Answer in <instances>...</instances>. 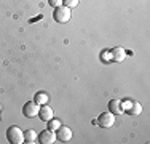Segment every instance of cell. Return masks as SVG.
<instances>
[{
  "mask_svg": "<svg viewBox=\"0 0 150 144\" xmlns=\"http://www.w3.org/2000/svg\"><path fill=\"white\" fill-rule=\"evenodd\" d=\"M6 139L11 144H23L24 143V131L19 127L13 125L6 130Z\"/></svg>",
  "mask_w": 150,
  "mask_h": 144,
  "instance_id": "obj_1",
  "label": "cell"
},
{
  "mask_svg": "<svg viewBox=\"0 0 150 144\" xmlns=\"http://www.w3.org/2000/svg\"><path fill=\"white\" fill-rule=\"evenodd\" d=\"M70 16H72V11H70V8H67V6L61 5L58 8H54V13H53V18H54L56 23L59 24H66L70 21Z\"/></svg>",
  "mask_w": 150,
  "mask_h": 144,
  "instance_id": "obj_2",
  "label": "cell"
},
{
  "mask_svg": "<svg viewBox=\"0 0 150 144\" xmlns=\"http://www.w3.org/2000/svg\"><path fill=\"white\" fill-rule=\"evenodd\" d=\"M96 122H98V125H101L102 128H110V127L115 125V115L112 112H102Z\"/></svg>",
  "mask_w": 150,
  "mask_h": 144,
  "instance_id": "obj_3",
  "label": "cell"
},
{
  "mask_svg": "<svg viewBox=\"0 0 150 144\" xmlns=\"http://www.w3.org/2000/svg\"><path fill=\"white\" fill-rule=\"evenodd\" d=\"M38 110H40V106H38L35 101H30V103H26L23 107V114L26 115L27 118H34L38 115Z\"/></svg>",
  "mask_w": 150,
  "mask_h": 144,
  "instance_id": "obj_4",
  "label": "cell"
},
{
  "mask_svg": "<svg viewBox=\"0 0 150 144\" xmlns=\"http://www.w3.org/2000/svg\"><path fill=\"white\" fill-rule=\"evenodd\" d=\"M56 141V133L53 130H43L42 133L37 135V143L42 144H53Z\"/></svg>",
  "mask_w": 150,
  "mask_h": 144,
  "instance_id": "obj_5",
  "label": "cell"
},
{
  "mask_svg": "<svg viewBox=\"0 0 150 144\" xmlns=\"http://www.w3.org/2000/svg\"><path fill=\"white\" fill-rule=\"evenodd\" d=\"M56 139L58 141H62V143H69L70 139H72V130L69 127H61L56 130Z\"/></svg>",
  "mask_w": 150,
  "mask_h": 144,
  "instance_id": "obj_6",
  "label": "cell"
},
{
  "mask_svg": "<svg viewBox=\"0 0 150 144\" xmlns=\"http://www.w3.org/2000/svg\"><path fill=\"white\" fill-rule=\"evenodd\" d=\"M110 61H115V63H123L126 59V50L121 48V46H115L113 50H110Z\"/></svg>",
  "mask_w": 150,
  "mask_h": 144,
  "instance_id": "obj_7",
  "label": "cell"
},
{
  "mask_svg": "<svg viewBox=\"0 0 150 144\" xmlns=\"http://www.w3.org/2000/svg\"><path fill=\"white\" fill-rule=\"evenodd\" d=\"M38 117H40V120L43 122H48L53 118V109L50 106H46V104H43V106H40V110H38Z\"/></svg>",
  "mask_w": 150,
  "mask_h": 144,
  "instance_id": "obj_8",
  "label": "cell"
},
{
  "mask_svg": "<svg viewBox=\"0 0 150 144\" xmlns=\"http://www.w3.org/2000/svg\"><path fill=\"white\" fill-rule=\"evenodd\" d=\"M109 110L113 115H121L125 112V110L121 109V103L118 99H112V101H110V103H109Z\"/></svg>",
  "mask_w": 150,
  "mask_h": 144,
  "instance_id": "obj_9",
  "label": "cell"
},
{
  "mask_svg": "<svg viewBox=\"0 0 150 144\" xmlns=\"http://www.w3.org/2000/svg\"><path fill=\"white\" fill-rule=\"evenodd\" d=\"M34 101L38 106H43V104H46L50 101V96H48V93H45V91H38V93H35Z\"/></svg>",
  "mask_w": 150,
  "mask_h": 144,
  "instance_id": "obj_10",
  "label": "cell"
},
{
  "mask_svg": "<svg viewBox=\"0 0 150 144\" xmlns=\"http://www.w3.org/2000/svg\"><path fill=\"white\" fill-rule=\"evenodd\" d=\"M24 143H29V144L37 143V133L34 130H26V133H24Z\"/></svg>",
  "mask_w": 150,
  "mask_h": 144,
  "instance_id": "obj_11",
  "label": "cell"
},
{
  "mask_svg": "<svg viewBox=\"0 0 150 144\" xmlns=\"http://www.w3.org/2000/svg\"><path fill=\"white\" fill-rule=\"evenodd\" d=\"M128 112H129L131 115H139L142 112V106L141 103H136V101H133V104H131V107L128 109Z\"/></svg>",
  "mask_w": 150,
  "mask_h": 144,
  "instance_id": "obj_12",
  "label": "cell"
},
{
  "mask_svg": "<svg viewBox=\"0 0 150 144\" xmlns=\"http://www.w3.org/2000/svg\"><path fill=\"white\" fill-rule=\"evenodd\" d=\"M61 127V122L58 118H51V120H48V130H53V131H56Z\"/></svg>",
  "mask_w": 150,
  "mask_h": 144,
  "instance_id": "obj_13",
  "label": "cell"
},
{
  "mask_svg": "<svg viewBox=\"0 0 150 144\" xmlns=\"http://www.w3.org/2000/svg\"><path fill=\"white\" fill-rule=\"evenodd\" d=\"M78 2L80 0H62V5L67 6V8H75L78 5Z\"/></svg>",
  "mask_w": 150,
  "mask_h": 144,
  "instance_id": "obj_14",
  "label": "cell"
},
{
  "mask_svg": "<svg viewBox=\"0 0 150 144\" xmlns=\"http://www.w3.org/2000/svg\"><path fill=\"white\" fill-rule=\"evenodd\" d=\"M121 103V109L123 110H128L131 107V104H133V101H129V99H125V101H120Z\"/></svg>",
  "mask_w": 150,
  "mask_h": 144,
  "instance_id": "obj_15",
  "label": "cell"
},
{
  "mask_svg": "<svg viewBox=\"0 0 150 144\" xmlns=\"http://www.w3.org/2000/svg\"><path fill=\"white\" fill-rule=\"evenodd\" d=\"M48 3L51 6H54V8H58V6L62 5V0H48Z\"/></svg>",
  "mask_w": 150,
  "mask_h": 144,
  "instance_id": "obj_16",
  "label": "cell"
},
{
  "mask_svg": "<svg viewBox=\"0 0 150 144\" xmlns=\"http://www.w3.org/2000/svg\"><path fill=\"white\" fill-rule=\"evenodd\" d=\"M104 59L107 61V63H109V61H110V53H107V55H104Z\"/></svg>",
  "mask_w": 150,
  "mask_h": 144,
  "instance_id": "obj_17",
  "label": "cell"
}]
</instances>
